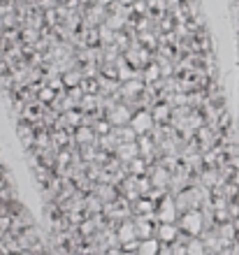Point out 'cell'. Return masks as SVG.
I'll return each mask as SVG.
<instances>
[{"instance_id":"obj_1","label":"cell","mask_w":239,"mask_h":255,"mask_svg":"<svg viewBox=\"0 0 239 255\" xmlns=\"http://www.w3.org/2000/svg\"><path fill=\"white\" fill-rule=\"evenodd\" d=\"M181 225H184V230H186V232L198 235V232H200V216L193 211V214H188L186 218H184V223H181Z\"/></svg>"},{"instance_id":"obj_2","label":"cell","mask_w":239,"mask_h":255,"mask_svg":"<svg viewBox=\"0 0 239 255\" xmlns=\"http://www.w3.org/2000/svg\"><path fill=\"white\" fill-rule=\"evenodd\" d=\"M174 237H177V230H174L170 223H163V225H160V242H172Z\"/></svg>"},{"instance_id":"obj_3","label":"cell","mask_w":239,"mask_h":255,"mask_svg":"<svg viewBox=\"0 0 239 255\" xmlns=\"http://www.w3.org/2000/svg\"><path fill=\"white\" fill-rule=\"evenodd\" d=\"M160 249H158V242L153 239V242H144L140 249V255H158Z\"/></svg>"},{"instance_id":"obj_4","label":"cell","mask_w":239,"mask_h":255,"mask_svg":"<svg viewBox=\"0 0 239 255\" xmlns=\"http://www.w3.org/2000/svg\"><path fill=\"white\" fill-rule=\"evenodd\" d=\"M133 237H135V230H130V225H126V228L121 230V239H123V242H130Z\"/></svg>"},{"instance_id":"obj_5","label":"cell","mask_w":239,"mask_h":255,"mask_svg":"<svg viewBox=\"0 0 239 255\" xmlns=\"http://www.w3.org/2000/svg\"><path fill=\"white\" fill-rule=\"evenodd\" d=\"M186 249H188V255H205V249H202L200 244H191Z\"/></svg>"}]
</instances>
